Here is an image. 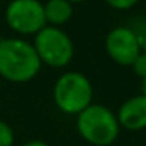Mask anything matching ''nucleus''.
<instances>
[{
  "label": "nucleus",
  "instance_id": "nucleus-1",
  "mask_svg": "<svg viewBox=\"0 0 146 146\" xmlns=\"http://www.w3.org/2000/svg\"><path fill=\"white\" fill-rule=\"evenodd\" d=\"M41 61L30 41L19 36L0 38V77L11 83H27L41 71Z\"/></svg>",
  "mask_w": 146,
  "mask_h": 146
},
{
  "label": "nucleus",
  "instance_id": "nucleus-2",
  "mask_svg": "<svg viewBox=\"0 0 146 146\" xmlns=\"http://www.w3.org/2000/svg\"><path fill=\"white\" fill-rule=\"evenodd\" d=\"M76 129L83 141L91 146L113 145L121 132L116 113L94 102L76 116Z\"/></svg>",
  "mask_w": 146,
  "mask_h": 146
},
{
  "label": "nucleus",
  "instance_id": "nucleus-3",
  "mask_svg": "<svg viewBox=\"0 0 146 146\" xmlns=\"http://www.w3.org/2000/svg\"><path fill=\"white\" fill-rule=\"evenodd\" d=\"M52 99L61 113L77 116L93 104V83L79 71L63 72L54 83Z\"/></svg>",
  "mask_w": 146,
  "mask_h": 146
},
{
  "label": "nucleus",
  "instance_id": "nucleus-4",
  "mask_svg": "<svg viewBox=\"0 0 146 146\" xmlns=\"http://www.w3.org/2000/svg\"><path fill=\"white\" fill-rule=\"evenodd\" d=\"M32 44L41 64L49 68L61 69L68 66L74 58V42L61 27H42L35 35Z\"/></svg>",
  "mask_w": 146,
  "mask_h": 146
},
{
  "label": "nucleus",
  "instance_id": "nucleus-5",
  "mask_svg": "<svg viewBox=\"0 0 146 146\" xmlns=\"http://www.w3.org/2000/svg\"><path fill=\"white\" fill-rule=\"evenodd\" d=\"M5 21L19 35H36L47 25L44 5L39 0H11L5 8Z\"/></svg>",
  "mask_w": 146,
  "mask_h": 146
},
{
  "label": "nucleus",
  "instance_id": "nucleus-6",
  "mask_svg": "<svg viewBox=\"0 0 146 146\" xmlns=\"http://www.w3.org/2000/svg\"><path fill=\"white\" fill-rule=\"evenodd\" d=\"M105 52L115 63L130 66L141 54L140 39L129 27H115L105 36Z\"/></svg>",
  "mask_w": 146,
  "mask_h": 146
},
{
  "label": "nucleus",
  "instance_id": "nucleus-7",
  "mask_svg": "<svg viewBox=\"0 0 146 146\" xmlns=\"http://www.w3.org/2000/svg\"><path fill=\"white\" fill-rule=\"evenodd\" d=\"M119 127L127 132H140L146 129V96L137 94L126 99L116 111Z\"/></svg>",
  "mask_w": 146,
  "mask_h": 146
},
{
  "label": "nucleus",
  "instance_id": "nucleus-8",
  "mask_svg": "<svg viewBox=\"0 0 146 146\" xmlns=\"http://www.w3.org/2000/svg\"><path fill=\"white\" fill-rule=\"evenodd\" d=\"M44 5L46 24L61 27L72 17V3L69 0H47Z\"/></svg>",
  "mask_w": 146,
  "mask_h": 146
},
{
  "label": "nucleus",
  "instance_id": "nucleus-9",
  "mask_svg": "<svg viewBox=\"0 0 146 146\" xmlns=\"http://www.w3.org/2000/svg\"><path fill=\"white\" fill-rule=\"evenodd\" d=\"M14 141H16L14 129L7 121L0 119V146H14Z\"/></svg>",
  "mask_w": 146,
  "mask_h": 146
},
{
  "label": "nucleus",
  "instance_id": "nucleus-10",
  "mask_svg": "<svg viewBox=\"0 0 146 146\" xmlns=\"http://www.w3.org/2000/svg\"><path fill=\"white\" fill-rule=\"evenodd\" d=\"M130 68H132L133 74L138 76L140 79L146 77V55L145 54H140L138 57L133 60V63L130 64Z\"/></svg>",
  "mask_w": 146,
  "mask_h": 146
},
{
  "label": "nucleus",
  "instance_id": "nucleus-11",
  "mask_svg": "<svg viewBox=\"0 0 146 146\" xmlns=\"http://www.w3.org/2000/svg\"><path fill=\"white\" fill-rule=\"evenodd\" d=\"M108 7L115 8V10H119V11H124V10H130L133 8L138 0H105Z\"/></svg>",
  "mask_w": 146,
  "mask_h": 146
},
{
  "label": "nucleus",
  "instance_id": "nucleus-12",
  "mask_svg": "<svg viewBox=\"0 0 146 146\" xmlns=\"http://www.w3.org/2000/svg\"><path fill=\"white\" fill-rule=\"evenodd\" d=\"M22 146H50L47 141H44V140H39V138H33V140H29V141H25Z\"/></svg>",
  "mask_w": 146,
  "mask_h": 146
},
{
  "label": "nucleus",
  "instance_id": "nucleus-13",
  "mask_svg": "<svg viewBox=\"0 0 146 146\" xmlns=\"http://www.w3.org/2000/svg\"><path fill=\"white\" fill-rule=\"evenodd\" d=\"M140 94H143V96H146V77H143L141 79V83H140Z\"/></svg>",
  "mask_w": 146,
  "mask_h": 146
},
{
  "label": "nucleus",
  "instance_id": "nucleus-14",
  "mask_svg": "<svg viewBox=\"0 0 146 146\" xmlns=\"http://www.w3.org/2000/svg\"><path fill=\"white\" fill-rule=\"evenodd\" d=\"M140 47H141V54L146 55V35L143 36V39L140 41Z\"/></svg>",
  "mask_w": 146,
  "mask_h": 146
},
{
  "label": "nucleus",
  "instance_id": "nucleus-15",
  "mask_svg": "<svg viewBox=\"0 0 146 146\" xmlns=\"http://www.w3.org/2000/svg\"><path fill=\"white\" fill-rule=\"evenodd\" d=\"M71 3H79V2H83V0H69Z\"/></svg>",
  "mask_w": 146,
  "mask_h": 146
}]
</instances>
